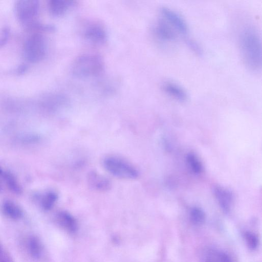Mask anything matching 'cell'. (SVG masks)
I'll return each instance as SVG.
<instances>
[{
    "instance_id": "5b68a950",
    "label": "cell",
    "mask_w": 262,
    "mask_h": 262,
    "mask_svg": "<svg viewBox=\"0 0 262 262\" xmlns=\"http://www.w3.org/2000/svg\"><path fill=\"white\" fill-rule=\"evenodd\" d=\"M39 10V2L36 0H19L16 2L15 11L20 22L29 27L34 28Z\"/></svg>"
},
{
    "instance_id": "ba28073f",
    "label": "cell",
    "mask_w": 262,
    "mask_h": 262,
    "mask_svg": "<svg viewBox=\"0 0 262 262\" xmlns=\"http://www.w3.org/2000/svg\"><path fill=\"white\" fill-rule=\"evenodd\" d=\"M154 33L158 40L165 43H172L177 37V32L161 17L156 24Z\"/></svg>"
},
{
    "instance_id": "3957f363",
    "label": "cell",
    "mask_w": 262,
    "mask_h": 262,
    "mask_svg": "<svg viewBox=\"0 0 262 262\" xmlns=\"http://www.w3.org/2000/svg\"><path fill=\"white\" fill-rule=\"evenodd\" d=\"M103 166L112 175L122 179L134 180L139 176L137 169L126 160L115 156L106 157Z\"/></svg>"
},
{
    "instance_id": "ac0fdd59",
    "label": "cell",
    "mask_w": 262,
    "mask_h": 262,
    "mask_svg": "<svg viewBox=\"0 0 262 262\" xmlns=\"http://www.w3.org/2000/svg\"><path fill=\"white\" fill-rule=\"evenodd\" d=\"M57 199L58 195L55 191H47L41 198V206L45 210H49L54 206Z\"/></svg>"
},
{
    "instance_id": "44dd1931",
    "label": "cell",
    "mask_w": 262,
    "mask_h": 262,
    "mask_svg": "<svg viewBox=\"0 0 262 262\" xmlns=\"http://www.w3.org/2000/svg\"><path fill=\"white\" fill-rule=\"evenodd\" d=\"M244 238L247 246L252 250L257 248L258 245V239L257 236L250 231H245L244 233Z\"/></svg>"
},
{
    "instance_id": "2e32d148",
    "label": "cell",
    "mask_w": 262,
    "mask_h": 262,
    "mask_svg": "<svg viewBox=\"0 0 262 262\" xmlns=\"http://www.w3.org/2000/svg\"><path fill=\"white\" fill-rule=\"evenodd\" d=\"M27 250L32 257L40 259L42 255L43 248L40 239L35 235L30 236L27 242Z\"/></svg>"
},
{
    "instance_id": "d4e9b609",
    "label": "cell",
    "mask_w": 262,
    "mask_h": 262,
    "mask_svg": "<svg viewBox=\"0 0 262 262\" xmlns=\"http://www.w3.org/2000/svg\"><path fill=\"white\" fill-rule=\"evenodd\" d=\"M1 186H0V191H1Z\"/></svg>"
},
{
    "instance_id": "8fae6325",
    "label": "cell",
    "mask_w": 262,
    "mask_h": 262,
    "mask_svg": "<svg viewBox=\"0 0 262 262\" xmlns=\"http://www.w3.org/2000/svg\"><path fill=\"white\" fill-rule=\"evenodd\" d=\"M163 89L169 96L180 102H185L188 99V94L184 89L173 81L165 82L163 84Z\"/></svg>"
},
{
    "instance_id": "7c38bea8",
    "label": "cell",
    "mask_w": 262,
    "mask_h": 262,
    "mask_svg": "<svg viewBox=\"0 0 262 262\" xmlns=\"http://www.w3.org/2000/svg\"><path fill=\"white\" fill-rule=\"evenodd\" d=\"M75 5L71 0H51L48 3L50 13L54 16L59 17L65 14Z\"/></svg>"
},
{
    "instance_id": "603a6c76",
    "label": "cell",
    "mask_w": 262,
    "mask_h": 262,
    "mask_svg": "<svg viewBox=\"0 0 262 262\" xmlns=\"http://www.w3.org/2000/svg\"><path fill=\"white\" fill-rule=\"evenodd\" d=\"M0 262H14L3 244L0 242Z\"/></svg>"
},
{
    "instance_id": "cb8c5ba5",
    "label": "cell",
    "mask_w": 262,
    "mask_h": 262,
    "mask_svg": "<svg viewBox=\"0 0 262 262\" xmlns=\"http://www.w3.org/2000/svg\"><path fill=\"white\" fill-rule=\"evenodd\" d=\"M26 69H27V67L25 65H21L19 67V68L18 69V73L19 74L23 73L24 72H25Z\"/></svg>"
},
{
    "instance_id": "e0dca14e",
    "label": "cell",
    "mask_w": 262,
    "mask_h": 262,
    "mask_svg": "<svg viewBox=\"0 0 262 262\" xmlns=\"http://www.w3.org/2000/svg\"><path fill=\"white\" fill-rule=\"evenodd\" d=\"M0 177L2 178L10 191L17 194L22 193L20 185L11 173L0 167Z\"/></svg>"
},
{
    "instance_id": "6da1fadb",
    "label": "cell",
    "mask_w": 262,
    "mask_h": 262,
    "mask_svg": "<svg viewBox=\"0 0 262 262\" xmlns=\"http://www.w3.org/2000/svg\"><path fill=\"white\" fill-rule=\"evenodd\" d=\"M239 47L246 66L254 72L261 67V43L260 35L254 27L247 26L241 32Z\"/></svg>"
},
{
    "instance_id": "9c48e42d",
    "label": "cell",
    "mask_w": 262,
    "mask_h": 262,
    "mask_svg": "<svg viewBox=\"0 0 262 262\" xmlns=\"http://www.w3.org/2000/svg\"><path fill=\"white\" fill-rule=\"evenodd\" d=\"M86 181L89 187L97 192L107 191L112 187L111 182L107 178L95 171L88 173Z\"/></svg>"
},
{
    "instance_id": "ffe728a7",
    "label": "cell",
    "mask_w": 262,
    "mask_h": 262,
    "mask_svg": "<svg viewBox=\"0 0 262 262\" xmlns=\"http://www.w3.org/2000/svg\"><path fill=\"white\" fill-rule=\"evenodd\" d=\"M187 162L190 169L194 173H200L203 170L201 162L193 153H189L186 157Z\"/></svg>"
},
{
    "instance_id": "30bf717a",
    "label": "cell",
    "mask_w": 262,
    "mask_h": 262,
    "mask_svg": "<svg viewBox=\"0 0 262 262\" xmlns=\"http://www.w3.org/2000/svg\"><path fill=\"white\" fill-rule=\"evenodd\" d=\"M213 192L222 210L226 213H228L231 210L233 203L232 192L229 189L220 186L214 187Z\"/></svg>"
},
{
    "instance_id": "5bb4252c",
    "label": "cell",
    "mask_w": 262,
    "mask_h": 262,
    "mask_svg": "<svg viewBox=\"0 0 262 262\" xmlns=\"http://www.w3.org/2000/svg\"><path fill=\"white\" fill-rule=\"evenodd\" d=\"M202 262H233L224 251L215 248L206 249L202 256Z\"/></svg>"
},
{
    "instance_id": "4fadbf2b",
    "label": "cell",
    "mask_w": 262,
    "mask_h": 262,
    "mask_svg": "<svg viewBox=\"0 0 262 262\" xmlns=\"http://www.w3.org/2000/svg\"><path fill=\"white\" fill-rule=\"evenodd\" d=\"M57 223L69 232L75 233L78 229L77 222L75 217L66 211H60L55 216Z\"/></svg>"
},
{
    "instance_id": "52a82bcc",
    "label": "cell",
    "mask_w": 262,
    "mask_h": 262,
    "mask_svg": "<svg viewBox=\"0 0 262 262\" xmlns=\"http://www.w3.org/2000/svg\"><path fill=\"white\" fill-rule=\"evenodd\" d=\"M86 40L96 45L104 44L107 40V33L104 27L97 23L87 25L83 31Z\"/></svg>"
},
{
    "instance_id": "d6986e66",
    "label": "cell",
    "mask_w": 262,
    "mask_h": 262,
    "mask_svg": "<svg viewBox=\"0 0 262 262\" xmlns=\"http://www.w3.org/2000/svg\"><path fill=\"white\" fill-rule=\"evenodd\" d=\"M191 222L195 225H201L205 221V214L200 208L194 207L191 209L189 212Z\"/></svg>"
},
{
    "instance_id": "8992f818",
    "label": "cell",
    "mask_w": 262,
    "mask_h": 262,
    "mask_svg": "<svg viewBox=\"0 0 262 262\" xmlns=\"http://www.w3.org/2000/svg\"><path fill=\"white\" fill-rule=\"evenodd\" d=\"M161 17L165 20L177 32L183 36L188 32L187 24L184 18L174 10L163 7L160 10Z\"/></svg>"
},
{
    "instance_id": "9a60e30c",
    "label": "cell",
    "mask_w": 262,
    "mask_h": 262,
    "mask_svg": "<svg viewBox=\"0 0 262 262\" xmlns=\"http://www.w3.org/2000/svg\"><path fill=\"white\" fill-rule=\"evenodd\" d=\"M1 208L4 215L12 220L20 219L23 215V211L20 207L10 200L5 201Z\"/></svg>"
},
{
    "instance_id": "7402d4cb",
    "label": "cell",
    "mask_w": 262,
    "mask_h": 262,
    "mask_svg": "<svg viewBox=\"0 0 262 262\" xmlns=\"http://www.w3.org/2000/svg\"><path fill=\"white\" fill-rule=\"evenodd\" d=\"M10 35V30L8 27L0 29V48L7 42Z\"/></svg>"
},
{
    "instance_id": "7a4b0ae2",
    "label": "cell",
    "mask_w": 262,
    "mask_h": 262,
    "mask_svg": "<svg viewBox=\"0 0 262 262\" xmlns=\"http://www.w3.org/2000/svg\"><path fill=\"white\" fill-rule=\"evenodd\" d=\"M104 69L103 59L98 55L88 53L76 58L72 64L71 71L74 77L84 79L100 75Z\"/></svg>"
},
{
    "instance_id": "277c9868",
    "label": "cell",
    "mask_w": 262,
    "mask_h": 262,
    "mask_svg": "<svg viewBox=\"0 0 262 262\" xmlns=\"http://www.w3.org/2000/svg\"><path fill=\"white\" fill-rule=\"evenodd\" d=\"M47 52L45 37L39 33H34L26 39L24 48L26 59L30 62H37L42 60Z\"/></svg>"
}]
</instances>
